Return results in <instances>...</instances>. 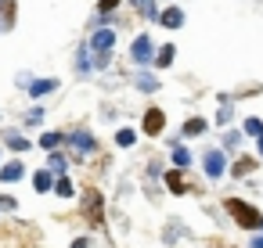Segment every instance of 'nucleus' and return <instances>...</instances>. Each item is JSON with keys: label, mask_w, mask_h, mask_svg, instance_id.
Instances as JSON below:
<instances>
[{"label": "nucleus", "mask_w": 263, "mask_h": 248, "mask_svg": "<svg viewBox=\"0 0 263 248\" xmlns=\"http://www.w3.org/2000/svg\"><path fill=\"white\" fill-rule=\"evenodd\" d=\"M223 209L238 219V226H245V230H256V226H263V216L252 209V205H245V201H238V198H227L223 201Z\"/></svg>", "instance_id": "1"}, {"label": "nucleus", "mask_w": 263, "mask_h": 248, "mask_svg": "<svg viewBox=\"0 0 263 248\" xmlns=\"http://www.w3.org/2000/svg\"><path fill=\"white\" fill-rule=\"evenodd\" d=\"M87 47L94 51V54H101V58H108V51L116 47V29H98L90 40H87Z\"/></svg>", "instance_id": "2"}, {"label": "nucleus", "mask_w": 263, "mask_h": 248, "mask_svg": "<svg viewBox=\"0 0 263 248\" xmlns=\"http://www.w3.org/2000/svg\"><path fill=\"white\" fill-rule=\"evenodd\" d=\"M152 51H155V47H152V36H148V33H144V36H137V40H134V47H130V54H134V61H137V65H148V61H152Z\"/></svg>", "instance_id": "3"}, {"label": "nucleus", "mask_w": 263, "mask_h": 248, "mask_svg": "<svg viewBox=\"0 0 263 248\" xmlns=\"http://www.w3.org/2000/svg\"><path fill=\"white\" fill-rule=\"evenodd\" d=\"M162 122H166V115H162L159 108H148V112H144V133H148V137H159V133H162Z\"/></svg>", "instance_id": "4"}, {"label": "nucleus", "mask_w": 263, "mask_h": 248, "mask_svg": "<svg viewBox=\"0 0 263 248\" xmlns=\"http://www.w3.org/2000/svg\"><path fill=\"white\" fill-rule=\"evenodd\" d=\"M159 22H162L166 29H180V26H184V11H180V8L173 4V8H166V11L159 15Z\"/></svg>", "instance_id": "5"}, {"label": "nucleus", "mask_w": 263, "mask_h": 248, "mask_svg": "<svg viewBox=\"0 0 263 248\" xmlns=\"http://www.w3.org/2000/svg\"><path fill=\"white\" fill-rule=\"evenodd\" d=\"M205 173H209L213 180L223 173V155H220V151H209V155H205Z\"/></svg>", "instance_id": "6"}, {"label": "nucleus", "mask_w": 263, "mask_h": 248, "mask_svg": "<svg viewBox=\"0 0 263 248\" xmlns=\"http://www.w3.org/2000/svg\"><path fill=\"white\" fill-rule=\"evenodd\" d=\"M51 90H58V79H40V83H29V97H44V94H51Z\"/></svg>", "instance_id": "7"}, {"label": "nucleus", "mask_w": 263, "mask_h": 248, "mask_svg": "<svg viewBox=\"0 0 263 248\" xmlns=\"http://www.w3.org/2000/svg\"><path fill=\"white\" fill-rule=\"evenodd\" d=\"M72 144H76V151L83 155V151H94V140H90V133H83V130H76L72 133Z\"/></svg>", "instance_id": "8"}, {"label": "nucleus", "mask_w": 263, "mask_h": 248, "mask_svg": "<svg viewBox=\"0 0 263 248\" xmlns=\"http://www.w3.org/2000/svg\"><path fill=\"white\" fill-rule=\"evenodd\" d=\"M134 11H137V15H144V18H159L155 0H134Z\"/></svg>", "instance_id": "9"}, {"label": "nucleus", "mask_w": 263, "mask_h": 248, "mask_svg": "<svg viewBox=\"0 0 263 248\" xmlns=\"http://www.w3.org/2000/svg\"><path fill=\"white\" fill-rule=\"evenodd\" d=\"M11 22H15V4H11V0H4V4H0V26L11 29Z\"/></svg>", "instance_id": "10"}, {"label": "nucleus", "mask_w": 263, "mask_h": 248, "mask_svg": "<svg viewBox=\"0 0 263 248\" xmlns=\"http://www.w3.org/2000/svg\"><path fill=\"white\" fill-rule=\"evenodd\" d=\"M166 187H170L173 194H184V191H187V183H184L180 173H166Z\"/></svg>", "instance_id": "11"}, {"label": "nucleus", "mask_w": 263, "mask_h": 248, "mask_svg": "<svg viewBox=\"0 0 263 248\" xmlns=\"http://www.w3.org/2000/svg\"><path fill=\"white\" fill-rule=\"evenodd\" d=\"M4 140H8L15 151H29V140H26V137H18V133H11V130H4Z\"/></svg>", "instance_id": "12"}, {"label": "nucleus", "mask_w": 263, "mask_h": 248, "mask_svg": "<svg viewBox=\"0 0 263 248\" xmlns=\"http://www.w3.org/2000/svg\"><path fill=\"white\" fill-rule=\"evenodd\" d=\"M173 54H177V51H173V44H166V47L159 51V58H155V69H166V65L173 61Z\"/></svg>", "instance_id": "13"}, {"label": "nucleus", "mask_w": 263, "mask_h": 248, "mask_svg": "<svg viewBox=\"0 0 263 248\" xmlns=\"http://www.w3.org/2000/svg\"><path fill=\"white\" fill-rule=\"evenodd\" d=\"M22 176V162H8L4 173H0V180H18Z\"/></svg>", "instance_id": "14"}, {"label": "nucleus", "mask_w": 263, "mask_h": 248, "mask_svg": "<svg viewBox=\"0 0 263 248\" xmlns=\"http://www.w3.org/2000/svg\"><path fill=\"white\" fill-rule=\"evenodd\" d=\"M170 158H173V166H187V162H191V155H187V148H180V144H177V148L170 151Z\"/></svg>", "instance_id": "15"}, {"label": "nucleus", "mask_w": 263, "mask_h": 248, "mask_svg": "<svg viewBox=\"0 0 263 248\" xmlns=\"http://www.w3.org/2000/svg\"><path fill=\"white\" fill-rule=\"evenodd\" d=\"M245 133H249V137H263V119H256V115L245 119Z\"/></svg>", "instance_id": "16"}, {"label": "nucleus", "mask_w": 263, "mask_h": 248, "mask_svg": "<svg viewBox=\"0 0 263 248\" xmlns=\"http://www.w3.org/2000/svg\"><path fill=\"white\" fill-rule=\"evenodd\" d=\"M202 130H205V119H187V126H184V133H187V137H198Z\"/></svg>", "instance_id": "17"}, {"label": "nucleus", "mask_w": 263, "mask_h": 248, "mask_svg": "<svg viewBox=\"0 0 263 248\" xmlns=\"http://www.w3.org/2000/svg\"><path fill=\"white\" fill-rule=\"evenodd\" d=\"M134 140H137V133H134V130H119V133H116V144H119V148H130Z\"/></svg>", "instance_id": "18"}, {"label": "nucleus", "mask_w": 263, "mask_h": 248, "mask_svg": "<svg viewBox=\"0 0 263 248\" xmlns=\"http://www.w3.org/2000/svg\"><path fill=\"white\" fill-rule=\"evenodd\" d=\"M137 87H141V90H155L159 83H155V76H148V72H141V76H137Z\"/></svg>", "instance_id": "19"}, {"label": "nucleus", "mask_w": 263, "mask_h": 248, "mask_svg": "<svg viewBox=\"0 0 263 248\" xmlns=\"http://www.w3.org/2000/svg\"><path fill=\"white\" fill-rule=\"evenodd\" d=\"M40 144H44L47 151H54V148L62 144V137H58V133H44V137H40Z\"/></svg>", "instance_id": "20"}, {"label": "nucleus", "mask_w": 263, "mask_h": 248, "mask_svg": "<svg viewBox=\"0 0 263 248\" xmlns=\"http://www.w3.org/2000/svg\"><path fill=\"white\" fill-rule=\"evenodd\" d=\"M33 183H36V191H47V187H51V173H36Z\"/></svg>", "instance_id": "21"}, {"label": "nucleus", "mask_w": 263, "mask_h": 248, "mask_svg": "<svg viewBox=\"0 0 263 248\" xmlns=\"http://www.w3.org/2000/svg\"><path fill=\"white\" fill-rule=\"evenodd\" d=\"M116 8H119V0H98V11L101 15H112Z\"/></svg>", "instance_id": "22"}, {"label": "nucleus", "mask_w": 263, "mask_h": 248, "mask_svg": "<svg viewBox=\"0 0 263 248\" xmlns=\"http://www.w3.org/2000/svg\"><path fill=\"white\" fill-rule=\"evenodd\" d=\"M252 166H256V158H241V162H238V166H234V173H238V176H241V173H249V169H252Z\"/></svg>", "instance_id": "23"}, {"label": "nucleus", "mask_w": 263, "mask_h": 248, "mask_svg": "<svg viewBox=\"0 0 263 248\" xmlns=\"http://www.w3.org/2000/svg\"><path fill=\"white\" fill-rule=\"evenodd\" d=\"M54 191H58V194H72V183H69V180H65V176H62V180H58V183H54Z\"/></svg>", "instance_id": "24"}, {"label": "nucleus", "mask_w": 263, "mask_h": 248, "mask_svg": "<svg viewBox=\"0 0 263 248\" xmlns=\"http://www.w3.org/2000/svg\"><path fill=\"white\" fill-rule=\"evenodd\" d=\"M51 169H58V173H62V169H65V158H62V155H51Z\"/></svg>", "instance_id": "25"}, {"label": "nucleus", "mask_w": 263, "mask_h": 248, "mask_svg": "<svg viewBox=\"0 0 263 248\" xmlns=\"http://www.w3.org/2000/svg\"><path fill=\"white\" fill-rule=\"evenodd\" d=\"M238 140H241L238 133H227V137H223V144H227V148H238Z\"/></svg>", "instance_id": "26"}, {"label": "nucleus", "mask_w": 263, "mask_h": 248, "mask_svg": "<svg viewBox=\"0 0 263 248\" xmlns=\"http://www.w3.org/2000/svg\"><path fill=\"white\" fill-rule=\"evenodd\" d=\"M72 248H87V237H80V241H76V244H72Z\"/></svg>", "instance_id": "27"}, {"label": "nucleus", "mask_w": 263, "mask_h": 248, "mask_svg": "<svg viewBox=\"0 0 263 248\" xmlns=\"http://www.w3.org/2000/svg\"><path fill=\"white\" fill-rule=\"evenodd\" d=\"M252 248H263V237H256V241H252Z\"/></svg>", "instance_id": "28"}, {"label": "nucleus", "mask_w": 263, "mask_h": 248, "mask_svg": "<svg viewBox=\"0 0 263 248\" xmlns=\"http://www.w3.org/2000/svg\"><path fill=\"white\" fill-rule=\"evenodd\" d=\"M259 158H263V137H259Z\"/></svg>", "instance_id": "29"}]
</instances>
